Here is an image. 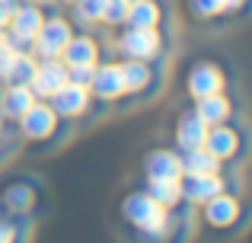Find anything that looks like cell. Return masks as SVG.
Returning a JSON list of instances; mask_svg holds the SVG:
<instances>
[{
  "mask_svg": "<svg viewBox=\"0 0 252 243\" xmlns=\"http://www.w3.org/2000/svg\"><path fill=\"white\" fill-rule=\"evenodd\" d=\"M125 218L134 227H141L147 237H163L166 234V208L154 202L150 195H131L125 202Z\"/></svg>",
  "mask_w": 252,
  "mask_h": 243,
  "instance_id": "cell-1",
  "label": "cell"
},
{
  "mask_svg": "<svg viewBox=\"0 0 252 243\" xmlns=\"http://www.w3.org/2000/svg\"><path fill=\"white\" fill-rule=\"evenodd\" d=\"M32 42H35L38 58H61L64 45L70 42V26L64 19H48V23H42V29Z\"/></svg>",
  "mask_w": 252,
  "mask_h": 243,
  "instance_id": "cell-2",
  "label": "cell"
},
{
  "mask_svg": "<svg viewBox=\"0 0 252 243\" xmlns=\"http://www.w3.org/2000/svg\"><path fill=\"white\" fill-rule=\"evenodd\" d=\"M64 83H67V68L58 64V58H45V64H35V74H32L29 87L35 96H55Z\"/></svg>",
  "mask_w": 252,
  "mask_h": 243,
  "instance_id": "cell-3",
  "label": "cell"
},
{
  "mask_svg": "<svg viewBox=\"0 0 252 243\" xmlns=\"http://www.w3.org/2000/svg\"><path fill=\"white\" fill-rule=\"evenodd\" d=\"M118 48H122L128 58L147 61V58H154L157 51H160V35H157V29H131V32L122 35Z\"/></svg>",
  "mask_w": 252,
  "mask_h": 243,
  "instance_id": "cell-4",
  "label": "cell"
},
{
  "mask_svg": "<svg viewBox=\"0 0 252 243\" xmlns=\"http://www.w3.org/2000/svg\"><path fill=\"white\" fill-rule=\"evenodd\" d=\"M90 106V90L77 87V83H64L55 96H51V109L55 115H80Z\"/></svg>",
  "mask_w": 252,
  "mask_h": 243,
  "instance_id": "cell-5",
  "label": "cell"
},
{
  "mask_svg": "<svg viewBox=\"0 0 252 243\" xmlns=\"http://www.w3.org/2000/svg\"><path fill=\"white\" fill-rule=\"evenodd\" d=\"M42 13H38V6H16V13H13L10 26H13V45H26L32 42V38L38 35V29H42Z\"/></svg>",
  "mask_w": 252,
  "mask_h": 243,
  "instance_id": "cell-6",
  "label": "cell"
},
{
  "mask_svg": "<svg viewBox=\"0 0 252 243\" xmlns=\"http://www.w3.org/2000/svg\"><path fill=\"white\" fill-rule=\"evenodd\" d=\"M90 90L99 96V100H115V96H122V93H125L122 64H102V68H96Z\"/></svg>",
  "mask_w": 252,
  "mask_h": 243,
  "instance_id": "cell-7",
  "label": "cell"
},
{
  "mask_svg": "<svg viewBox=\"0 0 252 243\" xmlns=\"http://www.w3.org/2000/svg\"><path fill=\"white\" fill-rule=\"evenodd\" d=\"M220 87H223V77H220V70H217L214 64H198V68L189 74V93L195 96V100H204V96H211V93H220Z\"/></svg>",
  "mask_w": 252,
  "mask_h": 243,
  "instance_id": "cell-8",
  "label": "cell"
},
{
  "mask_svg": "<svg viewBox=\"0 0 252 243\" xmlns=\"http://www.w3.org/2000/svg\"><path fill=\"white\" fill-rule=\"evenodd\" d=\"M55 119L58 115H55L51 106H35V103H32L23 115V131L29 138H35V141H42V138H48L51 131H55Z\"/></svg>",
  "mask_w": 252,
  "mask_h": 243,
  "instance_id": "cell-9",
  "label": "cell"
},
{
  "mask_svg": "<svg viewBox=\"0 0 252 243\" xmlns=\"http://www.w3.org/2000/svg\"><path fill=\"white\" fill-rule=\"evenodd\" d=\"M147 176L150 179H182V160L172 150H154L147 157Z\"/></svg>",
  "mask_w": 252,
  "mask_h": 243,
  "instance_id": "cell-10",
  "label": "cell"
},
{
  "mask_svg": "<svg viewBox=\"0 0 252 243\" xmlns=\"http://www.w3.org/2000/svg\"><path fill=\"white\" fill-rule=\"evenodd\" d=\"M204 138H208V122L198 112H185L182 122H179V144L185 150H195V147H204Z\"/></svg>",
  "mask_w": 252,
  "mask_h": 243,
  "instance_id": "cell-11",
  "label": "cell"
},
{
  "mask_svg": "<svg viewBox=\"0 0 252 243\" xmlns=\"http://www.w3.org/2000/svg\"><path fill=\"white\" fill-rule=\"evenodd\" d=\"M96 55H99V48H96V42H93L90 35L70 38V42L64 45V51H61L64 68H74V64H96Z\"/></svg>",
  "mask_w": 252,
  "mask_h": 243,
  "instance_id": "cell-12",
  "label": "cell"
},
{
  "mask_svg": "<svg viewBox=\"0 0 252 243\" xmlns=\"http://www.w3.org/2000/svg\"><path fill=\"white\" fill-rule=\"evenodd\" d=\"M236 202L230 199V195H214V199H208V208H204V214H208V221L214 227H227V224H233L236 221Z\"/></svg>",
  "mask_w": 252,
  "mask_h": 243,
  "instance_id": "cell-13",
  "label": "cell"
},
{
  "mask_svg": "<svg viewBox=\"0 0 252 243\" xmlns=\"http://www.w3.org/2000/svg\"><path fill=\"white\" fill-rule=\"evenodd\" d=\"M223 182L217 179V173H204V176H189V186H185V195L191 202H208L214 195H220Z\"/></svg>",
  "mask_w": 252,
  "mask_h": 243,
  "instance_id": "cell-14",
  "label": "cell"
},
{
  "mask_svg": "<svg viewBox=\"0 0 252 243\" xmlns=\"http://www.w3.org/2000/svg\"><path fill=\"white\" fill-rule=\"evenodd\" d=\"M204 150H211V154L217 157V160H223V157H230L236 150V135L230 128H208V138H204Z\"/></svg>",
  "mask_w": 252,
  "mask_h": 243,
  "instance_id": "cell-15",
  "label": "cell"
},
{
  "mask_svg": "<svg viewBox=\"0 0 252 243\" xmlns=\"http://www.w3.org/2000/svg\"><path fill=\"white\" fill-rule=\"evenodd\" d=\"M217 167H220V160H217L211 150H204V147H195V150H189V157L182 160V173H189V176H204V173H217Z\"/></svg>",
  "mask_w": 252,
  "mask_h": 243,
  "instance_id": "cell-16",
  "label": "cell"
},
{
  "mask_svg": "<svg viewBox=\"0 0 252 243\" xmlns=\"http://www.w3.org/2000/svg\"><path fill=\"white\" fill-rule=\"evenodd\" d=\"M125 23H131V29H157V23H160V10H157L150 0H137V3L128 6Z\"/></svg>",
  "mask_w": 252,
  "mask_h": 243,
  "instance_id": "cell-17",
  "label": "cell"
},
{
  "mask_svg": "<svg viewBox=\"0 0 252 243\" xmlns=\"http://www.w3.org/2000/svg\"><path fill=\"white\" fill-rule=\"evenodd\" d=\"M35 103V93H32L29 87H10L3 96V115H10V119H23L26 109Z\"/></svg>",
  "mask_w": 252,
  "mask_h": 243,
  "instance_id": "cell-18",
  "label": "cell"
},
{
  "mask_svg": "<svg viewBox=\"0 0 252 243\" xmlns=\"http://www.w3.org/2000/svg\"><path fill=\"white\" fill-rule=\"evenodd\" d=\"M32 74H35V61H32L29 55H19L16 51V58L10 61V68H6V74H3V80L10 83V87H29Z\"/></svg>",
  "mask_w": 252,
  "mask_h": 243,
  "instance_id": "cell-19",
  "label": "cell"
},
{
  "mask_svg": "<svg viewBox=\"0 0 252 243\" xmlns=\"http://www.w3.org/2000/svg\"><path fill=\"white\" fill-rule=\"evenodd\" d=\"M122 80H125V93H137L150 83V68L137 58H131V61L122 64Z\"/></svg>",
  "mask_w": 252,
  "mask_h": 243,
  "instance_id": "cell-20",
  "label": "cell"
},
{
  "mask_svg": "<svg viewBox=\"0 0 252 243\" xmlns=\"http://www.w3.org/2000/svg\"><path fill=\"white\" fill-rule=\"evenodd\" d=\"M195 112L201 115L208 125H220L230 115V103L223 100L220 93H211V96H204V100H198V109H195Z\"/></svg>",
  "mask_w": 252,
  "mask_h": 243,
  "instance_id": "cell-21",
  "label": "cell"
},
{
  "mask_svg": "<svg viewBox=\"0 0 252 243\" xmlns=\"http://www.w3.org/2000/svg\"><path fill=\"white\" fill-rule=\"evenodd\" d=\"M150 199L160 202L163 208L176 205L179 199H182V186H179V179H150Z\"/></svg>",
  "mask_w": 252,
  "mask_h": 243,
  "instance_id": "cell-22",
  "label": "cell"
},
{
  "mask_svg": "<svg viewBox=\"0 0 252 243\" xmlns=\"http://www.w3.org/2000/svg\"><path fill=\"white\" fill-rule=\"evenodd\" d=\"M128 0H105V6H102V23H109V26H118V23H125V16H128Z\"/></svg>",
  "mask_w": 252,
  "mask_h": 243,
  "instance_id": "cell-23",
  "label": "cell"
},
{
  "mask_svg": "<svg viewBox=\"0 0 252 243\" xmlns=\"http://www.w3.org/2000/svg\"><path fill=\"white\" fill-rule=\"evenodd\" d=\"M93 74H96V64H74V68H67V83H77V87L90 90Z\"/></svg>",
  "mask_w": 252,
  "mask_h": 243,
  "instance_id": "cell-24",
  "label": "cell"
},
{
  "mask_svg": "<svg viewBox=\"0 0 252 243\" xmlns=\"http://www.w3.org/2000/svg\"><path fill=\"white\" fill-rule=\"evenodd\" d=\"M102 6L105 0H77V16L83 23H96V19H102Z\"/></svg>",
  "mask_w": 252,
  "mask_h": 243,
  "instance_id": "cell-25",
  "label": "cell"
},
{
  "mask_svg": "<svg viewBox=\"0 0 252 243\" xmlns=\"http://www.w3.org/2000/svg\"><path fill=\"white\" fill-rule=\"evenodd\" d=\"M191 6H195L198 16H214V13L223 10V0H191Z\"/></svg>",
  "mask_w": 252,
  "mask_h": 243,
  "instance_id": "cell-26",
  "label": "cell"
},
{
  "mask_svg": "<svg viewBox=\"0 0 252 243\" xmlns=\"http://www.w3.org/2000/svg\"><path fill=\"white\" fill-rule=\"evenodd\" d=\"M13 58H16V45H13V42H3V38H0V77L6 74V68H10Z\"/></svg>",
  "mask_w": 252,
  "mask_h": 243,
  "instance_id": "cell-27",
  "label": "cell"
},
{
  "mask_svg": "<svg viewBox=\"0 0 252 243\" xmlns=\"http://www.w3.org/2000/svg\"><path fill=\"white\" fill-rule=\"evenodd\" d=\"M6 202H10V205L13 208H26V205H29V192H26V189H13V192L10 195H6Z\"/></svg>",
  "mask_w": 252,
  "mask_h": 243,
  "instance_id": "cell-28",
  "label": "cell"
},
{
  "mask_svg": "<svg viewBox=\"0 0 252 243\" xmlns=\"http://www.w3.org/2000/svg\"><path fill=\"white\" fill-rule=\"evenodd\" d=\"M16 13V0H0V26H6Z\"/></svg>",
  "mask_w": 252,
  "mask_h": 243,
  "instance_id": "cell-29",
  "label": "cell"
},
{
  "mask_svg": "<svg viewBox=\"0 0 252 243\" xmlns=\"http://www.w3.org/2000/svg\"><path fill=\"white\" fill-rule=\"evenodd\" d=\"M0 243H13V227L6 221H0Z\"/></svg>",
  "mask_w": 252,
  "mask_h": 243,
  "instance_id": "cell-30",
  "label": "cell"
},
{
  "mask_svg": "<svg viewBox=\"0 0 252 243\" xmlns=\"http://www.w3.org/2000/svg\"><path fill=\"white\" fill-rule=\"evenodd\" d=\"M240 3H243V0H223V10H236Z\"/></svg>",
  "mask_w": 252,
  "mask_h": 243,
  "instance_id": "cell-31",
  "label": "cell"
},
{
  "mask_svg": "<svg viewBox=\"0 0 252 243\" xmlns=\"http://www.w3.org/2000/svg\"><path fill=\"white\" fill-rule=\"evenodd\" d=\"M128 3H137V0H128Z\"/></svg>",
  "mask_w": 252,
  "mask_h": 243,
  "instance_id": "cell-32",
  "label": "cell"
}]
</instances>
